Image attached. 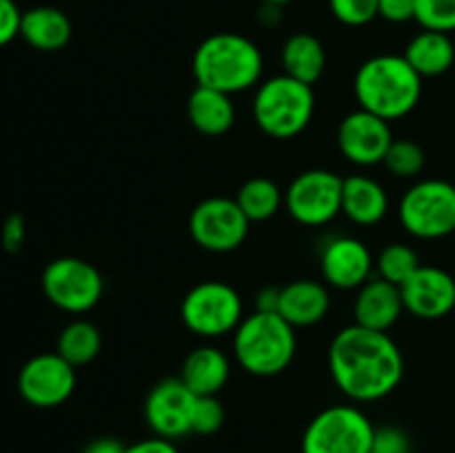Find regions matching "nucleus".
<instances>
[{
  "label": "nucleus",
  "mask_w": 455,
  "mask_h": 453,
  "mask_svg": "<svg viewBox=\"0 0 455 453\" xmlns=\"http://www.w3.org/2000/svg\"><path fill=\"white\" fill-rule=\"evenodd\" d=\"M329 371L354 402H376L394 393L404 376V358L389 333L351 324L329 346Z\"/></svg>",
  "instance_id": "1"
},
{
  "label": "nucleus",
  "mask_w": 455,
  "mask_h": 453,
  "mask_svg": "<svg viewBox=\"0 0 455 453\" xmlns=\"http://www.w3.org/2000/svg\"><path fill=\"white\" fill-rule=\"evenodd\" d=\"M354 91L360 109L391 123L416 109L422 96V78L404 56L382 53L360 65Z\"/></svg>",
  "instance_id": "2"
},
{
  "label": "nucleus",
  "mask_w": 455,
  "mask_h": 453,
  "mask_svg": "<svg viewBox=\"0 0 455 453\" xmlns=\"http://www.w3.org/2000/svg\"><path fill=\"white\" fill-rule=\"evenodd\" d=\"M194 76L200 87L234 96L258 84L262 76V53L247 36L220 31L198 44L194 53Z\"/></svg>",
  "instance_id": "3"
},
{
  "label": "nucleus",
  "mask_w": 455,
  "mask_h": 453,
  "mask_svg": "<svg viewBox=\"0 0 455 453\" xmlns=\"http://www.w3.org/2000/svg\"><path fill=\"white\" fill-rule=\"evenodd\" d=\"M296 329L280 314L253 311L234 331V355L240 367L258 378L283 373L296 355Z\"/></svg>",
  "instance_id": "4"
},
{
  "label": "nucleus",
  "mask_w": 455,
  "mask_h": 453,
  "mask_svg": "<svg viewBox=\"0 0 455 453\" xmlns=\"http://www.w3.org/2000/svg\"><path fill=\"white\" fill-rule=\"evenodd\" d=\"M314 111V87L287 74L265 80L253 98V120L258 129L275 140L300 136L309 127Z\"/></svg>",
  "instance_id": "5"
},
{
  "label": "nucleus",
  "mask_w": 455,
  "mask_h": 453,
  "mask_svg": "<svg viewBox=\"0 0 455 453\" xmlns=\"http://www.w3.org/2000/svg\"><path fill=\"white\" fill-rule=\"evenodd\" d=\"M376 426L358 407L336 404L307 425L302 453H371Z\"/></svg>",
  "instance_id": "6"
},
{
  "label": "nucleus",
  "mask_w": 455,
  "mask_h": 453,
  "mask_svg": "<svg viewBox=\"0 0 455 453\" xmlns=\"http://www.w3.org/2000/svg\"><path fill=\"white\" fill-rule=\"evenodd\" d=\"M400 225L420 240H438L455 231V187L447 180L416 182L398 204Z\"/></svg>",
  "instance_id": "7"
},
{
  "label": "nucleus",
  "mask_w": 455,
  "mask_h": 453,
  "mask_svg": "<svg viewBox=\"0 0 455 453\" xmlns=\"http://www.w3.org/2000/svg\"><path fill=\"white\" fill-rule=\"evenodd\" d=\"M185 327L200 338H222L243 322V300L231 284L204 280L196 284L180 305Z\"/></svg>",
  "instance_id": "8"
},
{
  "label": "nucleus",
  "mask_w": 455,
  "mask_h": 453,
  "mask_svg": "<svg viewBox=\"0 0 455 453\" xmlns=\"http://www.w3.org/2000/svg\"><path fill=\"white\" fill-rule=\"evenodd\" d=\"M47 300L67 314H87L105 293V278L83 258H56L43 271Z\"/></svg>",
  "instance_id": "9"
},
{
  "label": "nucleus",
  "mask_w": 455,
  "mask_h": 453,
  "mask_svg": "<svg viewBox=\"0 0 455 453\" xmlns=\"http://www.w3.org/2000/svg\"><path fill=\"white\" fill-rule=\"evenodd\" d=\"M342 180L329 169H309L291 180L284 191L289 216L305 226L329 225L342 213Z\"/></svg>",
  "instance_id": "10"
},
{
  "label": "nucleus",
  "mask_w": 455,
  "mask_h": 453,
  "mask_svg": "<svg viewBox=\"0 0 455 453\" xmlns=\"http://www.w3.org/2000/svg\"><path fill=\"white\" fill-rule=\"evenodd\" d=\"M251 222L235 198H207L198 203L189 218V234L198 247L212 253H229L247 240Z\"/></svg>",
  "instance_id": "11"
},
{
  "label": "nucleus",
  "mask_w": 455,
  "mask_h": 453,
  "mask_svg": "<svg viewBox=\"0 0 455 453\" xmlns=\"http://www.w3.org/2000/svg\"><path fill=\"white\" fill-rule=\"evenodd\" d=\"M76 389V367L60 354L34 355L18 373V391L31 407L53 409L65 404Z\"/></svg>",
  "instance_id": "12"
},
{
  "label": "nucleus",
  "mask_w": 455,
  "mask_h": 453,
  "mask_svg": "<svg viewBox=\"0 0 455 453\" xmlns=\"http://www.w3.org/2000/svg\"><path fill=\"white\" fill-rule=\"evenodd\" d=\"M196 400L198 395L180 378L160 380L145 400L147 425L154 435L164 440H178L191 433Z\"/></svg>",
  "instance_id": "13"
},
{
  "label": "nucleus",
  "mask_w": 455,
  "mask_h": 453,
  "mask_svg": "<svg viewBox=\"0 0 455 453\" xmlns=\"http://www.w3.org/2000/svg\"><path fill=\"white\" fill-rule=\"evenodd\" d=\"M391 142H394L391 124L371 111H351L338 127V147L342 155L358 167L380 164Z\"/></svg>",
  "instance_id": "14"
},
{
  "label": "nucleus",
  "mask_w": 455,
  "mask_h": 453,
  "mask_svg": "<svg viewBox=\"0 0 455 453\" xmlns=\"http://www.w3.org/2000/svg\"><path fill=\"white\" fill-rule=\"evenodd\" d=\"M400 291L404 311L420 320H440L455 309V280L440 266L420 265Z\"/></svg>",
  "instance_id": "15"
},
{
  "label": "nucleus",
  "mask_w": 455,
  "mask_h": 453,
  "mask_svg": "<svg viewBox=\"0 0 455 453\" xmlns=\"http://www.w3.org/2000/svg\"><path fill=\"white\" fill-rule=\"evenodd\" d=\"M376 266L367 244L351 235H338L323 247L320 253V271L327 284L349 291L360 289L367 280H371V271Z\"/></svg>",
  "instance_id": "16"
},
{
  "label": "nucleus",
  "mask_w": 455,
  "mask_h": 453,
  "mask_svg": "<svg viewBox=\"0 0 455 453\" xmlns=\"http://www.w3.org/2000/svg\"><path fill=\"white\" fill-rule=\"evenodd\" d=\"M403 311L404 302L398 284L382 278H371L358 289V296L354 302V324L389 333V329L398 322Z\"/></svg>",
  "instance_id": "17"
},
{
  "label": "nucleus",
  "mask_w": 455,
  "mask_h": 453,
  "mask_svg": "<svg viewBox=\"0 0 455 453\" xmlns=\"http://www.w3.org/2000/svg\"><path fill=\"white\" fill-rule=\"evenodd\" d=\"M331 298L318 280H293L280 289L278 314L296 327H314L327 315Z\"/></svg>",
  "instance_id": "18"
},
{
  "label": "nucleus",
  "mask_w": 455,
  "mask_h": 453,
  "mask_svg": "<svg viewBox=\"0 0 455 453\" xmlns=\"http://www.w3.org/2000/svg\"><path fill=\"white\" fill-rule=\"evenodd\" d=\"M389 211L385 187L369 176H349L342 180V213L360 226H373Z\"/></svg>",
  "instance_id": "19"
},
{
  "label": "nucleus",
  "mask_w": 455,
  "mask_h": 453,
  "mask_svg": "<svg viewBox=\"0 0 455 453\" xmlns=\"http://www.w3.org/2000/svg\"><path fill=\"white\" fill-rule=\"evenodd\" d=\"M231 362L225 351L204 345L191 351L182 362L180 380L196 395H218L229 382Z\"/></svg>",
  "instance_id": "20"
},
{
  "label": "nucleus",
  "mask_w": 455,
  "mask_h": 453,
  "mask_svg": "<svg viewBox=\"0 0 455 453\" xmlns=\"http://www.w3.org/2000/svg\"><path fill=\"white\" fill-rule=\"evenodd\" d=\"M74 34L69 16L56 7H34L22 13L20 36L38 52H58L67 47Z\"/></svg>",
  "instance_id": "21"
},
{
  "label": "nucleus",
  "mask_w": 455,
  "mask_h": 453,
  "mask_svg": "<svg viewBox=\"0 0 455 453\" xmlns=\"http://www.w3.org/2000/svg\"><path fill=\"white\" fill-rule=\"evenodd\" d=\"M187 115L196 131L216 138L234 127L235 107L229 93L198 84L187 100Z\"/></svg>",
  "instance_id": "22"
},
{
  "label": "nucleus",
  "mask_w": 455,
  "mask_h": 453,
  "mask_svg": "<svg viewBox=\"0 0 455 453\" xmlns=\"http://www.w3.org/2000/svg\"><path fill=\"white\" fill-rule=\"evenodd\" d=\"M280 60H283L284 74L314 87L324 74L327 52H324V44L314 34L300 31V34L289 36L287 43L283 44Z\"/></svg>",
  "instance_id": "23"
},
{
  "label": "nucleus",
  "mask_w": 455,
  "mask_h": 453,
  "mask_svg": "<svg viewBox=\"0 0 455 453\" xmlns=\"http://www.w3.org/2000/svg\"><path fill=\"white\" fill-rule=\"evenodd\" d=\"M403 56L407 58V62L420 78H435L451 69L455 47L449 34L422 29L420 34L413 36Z\"/></svg>",
  "instance_id": "24"
},
{
  "label": "nucleus",
  "mask_w": 455,
  "mask_h": 453,
  "mask_svg": "<svg viewBox=\"0 0 455 453\" xmlns=\"http://www.w3.org/2000/svg\"><path fill=\"white\" fill-rule=\"evenodd\" d=\"M235 203L243 209L249 222H265L280 211L284 203V194L269 178H251L240 187Z\"/></svg>",
  "instance_id": "25"
},
{
  "label": "nucleus",
  "mask_w": 455,
  "mask_h": 453,
  "mask_svg": "<svg viewBox=\"0 0 455 453\" xmlns=\"http://www.w3.org/2000/svg\"><path fill=\"white\" fill-rule=\"evenodd\" d=\"M102 336L96 324L87 320H74L58 336V354L74 367H84L100 354Z\"/></svg>",
  "instance_id": "26"
},
{
  "label": "nucleus",
  "mask_w": 455,
  "mask_h": 453,
  "mask_svg": "<svg viewBox=\"0 0 455 453\" xmlns=\"http://www.w3.org/2000/svg\"><path fill=\"white\" fill-rule=\"evenodd\" d=\"M378 278L389 280V282L403 287L418 269H420V258L416 249L404 242H391L378 253L376 258Z\"/></svg>",
  "instance_id": "27"
},
{
  "label": "nucleus",
  "mask_w": 455,
  "mask_h": 453,
  "mask_svg": "<svg viewBox=\"0 0 455 453\" xmlns=\"http://www.w3.org/2000/svg\"><path fill=\"white\" fill-rule=\"evenodd\" d=\"M382 164H385L395 178H416L418 173L425 169L427 155L425 149H422L418 142L407 140V138H400V140L394 138Z\"/></svg>",
  "instance_id": "28"
},
{
  "label": "nucleus",
  "mask_w": 455,
  "mask_h": 453,
  "mask_svg": "<svg viewBox=\"0 0 455 453\" xmlns=\"http://www.w3.org/2000/svg\"><path fill=\"white\" fill-rule=\"evenodd\" d=\"M416 22L427 31H455V0H416Z\"/></svg>",
  "instance_id": "29"
},
{
  "label": "nucleus",
  "mask_w": 455,
  "mask_h": 453,
  "mask_svg": "<svg viewBox=\"0 0 455 453\" xmlns=\"http://www.w3.org/2000/svg\"><path fill=\"white\" fill-rule=\"evenodd\" d=\"M225 425V407L216 395H198L194 407V422L191 433L213 435Z\"/></svg>",
  "instance_id": "30"
},
{
  "label": "nucleus",
  "mask_w": 455,
  "mask_h": 453,
  "mask_svg": "<svg viewBox=\"0 0 455 453\" xmlns=\"http://www.w3.org/2000/svg\"><path fill=\"white\" fill-rule=\"evenodd\" d=\"M380 0H329L333 16L347 27H364L378 18Z\"/></svg>",
  "instance_id": "31"
},
{
  "label": "nucleus",
  "mask_w": 455,
  "mask_h": 453,
  "mask_svg": "<svg viewBox=\"0 0 455 453\" xmlns=\"http://www.w3.org/2000/svg\"><path fill=\"white\" fill-rule=\"evenodd\" d=\"M378 453H409L411 451V442L409 435L398 426H380L373 433V449Z\"/></svg>",
  "instance_id": "32"
},
{
  "label": "nucleus",
  "mask_w": 455,
  "mask_h": 453,
  "mask_svg": "<svg viewBox=\"0 0 455 453\" xmlns=\"http://www.w3.org/2000/svg\"><path fill=\"white\" fill-rule=\"evenodd\" d=\"M20 20L22 12L18 9L16 0H0V47L20 36Z\"/></svg>",
  "instance_id": "33"
},
{
  "label": "nucleus",
  "mask_w": 455,
  "mask_h": 453,
  "mask_svg": "<svg viewBox=\"0 0 455 453\" xmlns=\"http://www.w3.org/2000/svg\"><path fill=\"white\" fill-rule=\"evenodd\" d=\"M378 16L395 25L416 20V0H380Z\"/></svg>",
  "instance_id": "34"
},
{
  "label": "nucleus",
  "mask_w": 455,
  "mask_h": 453,
  "mask_svg": "<svg viewBox=\"0 0 455 453\" xmlns=\"http://www.w3.org/2000/svg\"><path fill=\"white\" fill-rule=\"evenodd\" d=\"M25 242V220L20 213H9L7 220L3 222V247L4 251L16 253L20 251Z\"/></svg>",
  "instance_id": "35"
},
{
  "label": "nucleus",
  "mask_w": 455,
  "mask_h": 453,
  "mask_svg": "<svg viewBox=\"0 0 455 453\" xmlns=\"http://www.w3.org/2000/svg\"><path fill=\"white\" fill-rule=\"evenodd\" d=\"M124 453H180L173 444V440H164L154 435V438L140 440V442H133L124 449Z\"/></svg>",
  "instance_id": "36"
},
{
  "label": "nucleus",
  "mask_w": 455,
  "mask_h": 453,
  "mask_svg": "<svg viewBox=\"0 0 455 453\" xmlns=\"http://www.w3.org/2000/svg\"><path fill=\"white\" fill-rule=\"evenodd\" d=\"M280 305V289L267 287L258 293L256 311H267V314H278Z\"/></svg>",
  "instance_id": "37"
},
{
  "label": "nucleus",
  "mask_w": 455,
  "mask_h": 453,
  "mask_svg": "<svg viewBox=\"0 0 455 453\" xmlns=\"http://www.w3.org/2000/svg\"><path fill=\"white\" fill-rule=\"evenodd\" d=\"M124 444L116 438H98L84 447L83 453H124Z\"/></svg>",
  "instance_id": "38"
},
{
  "label": "nucleus",
  "mask_w": 455,
  "mask_h": 453,
  "mask_svg": "<svg viewBox=\"0 0 455 453\" xmlns=\"http://www.w3.org/2000/svg\"><path fill=\"white\" fill-rule=\"evenodd\" d=\"M262 4H274V7H284V4H289L291 0H260Z\"/></svg>",
  "instance_id": "39"
},
{
  "label": "nucleus",
  "mask_w": 455,
  "mask_h": 453,
  "mask_svg": "<svg viewBox=\"0 0 455 453\" xmlns=\"http://www.w3.org/2000/svg\"><path fill=\"white\" fill-rule=\"evenodd\" d=\"M371 453H378V451H371Z\"/></svg>",
  "instance_id": "40"
}]
</instances>
